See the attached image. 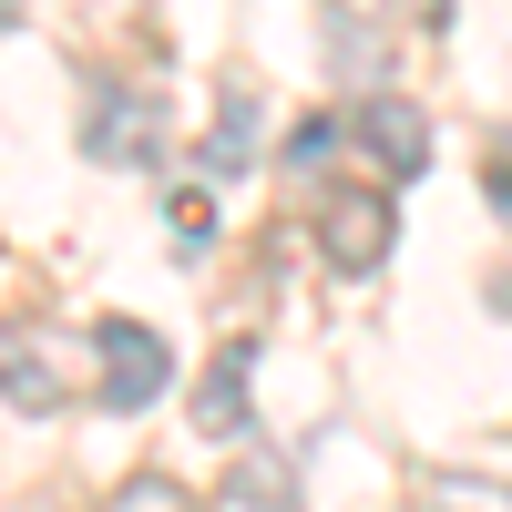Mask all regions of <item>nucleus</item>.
<instances>
[{"label": "nucleus", "instance_id": "obj_7", "mask_svg": "<svg viewBox=\"0 0 512 512\" xmlns=\"http://www.w3.org/2000/svg\"><path fill=\"white\" fill-rule=\"evenodd\" d=\"M0 390H11L21 410H62V379H52V359H31V349H0Z\"/></svg>", "mask_w": 512, "mask_h": 512}, {"label": "nucleus", "instance_id": "obj_2", "mask_svg": "<svg viewBox=\"0 0 512 512\" xmlns=\"http://www.w3.org/2000/svg\"><path fill=\"white\" fill-rule=\"evenodd\" d=\"M349 134L379 154V175H420V164H431V123H420V103H400V93H369L359 113H349Z\"/></svg>", "mask_w": 512, "mask_h": 512}, {"label": "nucleus", "instance_id": "obj_11", "mask_svg": "<svg viewBox=\"0 0 512 512\" xmlns=\"http://www.w3.org/2000/svg\"><path fill=\"white\" fill-rule=\"evenodd\" d=\"M175 226H185V246H205V236H216V205H205V195H175Z\"/></svg>", "mask_w": 512, "mask_h": 512}, {"label": "nucleus", "instance_id": "obj_3", "mask_svg": "<svg viewBox=\"0 0 512 512\" xmlns=\"http://www.w3.org/2000/svg\"><path fill=\"white\" fill-rule=\"evenodd\" d=\"M390 226H400V216H390V195H338L328 216H318L328 267H349V277H359V267H379V256H390Z\"/></svg>", "mask_w": 512, "mask_h": 512}, {"label": "nucleus", "instance_id": "obj_6", "mask_svg": "<svg viewBox=\"0 0 512 512\" xmlns=\"http://www.w3.org/2000/svg\"><path fill=\"white\" fill-rule=\"evenodd\" d=\"M205 512H297V482L277 472V461H236V472L216 482V502Z\"/></svg>", "mask_w": 512, "mask_h": 512}, {"label": "nucleus", "instance_id": "obj_4", "mask_svg": "<svg viewBox=\"0 0 512 512\" xmlns=\"http://www.w3.org/2000/svg\"><path fill=\"white\" fill-rule=\"evenodd\" d=\"M246 379H256V338H226L216 369H205V390H195V431L205 441H236L246 431Z\"/></svg>", "mask_w": 512, "mask_h": 512}, {"label": "nucleus", "instance_id": "obj_8", "mask_svg": "<svg viewBox=\"0 0 512 512\" xmlns=\"http://www.w3.org/2000/svg\"><path fill=\"white\" fill-rule=\"evenodd\" d=\"M246 134H256V103H246V93H226V134H216V154H205V164H216V175L256 164V154H246Z\"/></svg>", "mask_w": 512, "mask_h": 512}, {"label": "nucleus", "instance_id": "obj_13", "mask_svg": "<svg viewBox=\"0 0 512 512\" xmlns=\"http://www.w3.org/2000/svg\"><path fill=\"white\" fill-rule=\"evenodd\" d=\"M410 11H420V21H441V11H451V0H410Z\"/></svg>", "mask_w": 512, "mask_h": 512}, {"label": "nucleus", "instance_id": "obj_5", "mask_svg": "<svg viewBox=\"0 0 512 512\" xmlns=\"http://www.w3.org/2000/svg\"><path fill=\"white\" fill-rule=\"evenodd\" d=\"M154 134H164V113H154L144 93H134V103H113V93L93 103V154H103V164H144Z\"/></svg>", "mask_w": 512, "mask_h": 512}, {"label": "nucleus", "instance_id": "obj_12", "mask_svg": "<svg viewBox=\"0 0 512 512\" xmlns=\"http://www.w3.org/2000/svg\"><path fill=\"white\" fill-rule=\"evenodd\" d=\"M482 195L502 205V226H512V164H492V175H482Z\"/></svg>", "mask_w": 512, "mask_h": 512}, {"label": "nucleus", "instance_id": "obj_10", "mask_svg": "<svg viewBox=\"0 0 512 512\" xmlns=\"http://www.w3.org/2000/svg\"><path fill=\"white\" fill-rule=\"evenodd\" d=\"M113 512H195V502H185L175 482H154V472H144V482H123V492H113Z\"/></svg>", "mask_w": 512, "mask_h": 512}, {"label": "nucleus", "instance_id": "obj_1", "mask_svg": "<svg viewBox=\"0 0 512 512\" xmlns=\"http://www.w3.org/2000/svg\"><path fill=\"white\" fill-rule=\"evenodd\" d=\"M93 349H103V400H113V410L164 400V379H175V349H164L144 318H103V328H93Z\"/></svg>", "mask_w": 512, "mask_h": 512}, {"label": "nucleus", "instance_id": "obj_14", "mask_svg": "<svg viewBox=\"0 0 512 512\" xmlns=\"http://www.w3.org/2000/svg\"><path fill=\"white\" fill-rule=\"evenodd\" d=\"M0 21H11V0H0Z\"/></svg>", "mask_w": 512, "mask_h": 512}, {"label": "nucleus", "instance_id": "obj_9", "mask_svg": "<svg viewBox=\"0 0 512 512\" xmlns=\"http://www.w3.org/2000/svg\"><path fill=\"white\" fill-rule=\"evenodd\" d=\"M328 144H338V123H328V113H308V123L287 134V164H297V175H318V164H328Z\"/></svg>", "mask_w": 512, "mask_h": 512}]
</instances>
